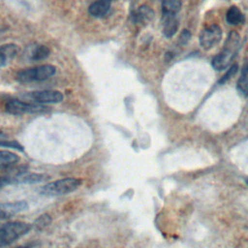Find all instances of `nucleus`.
<instances>
[{
  "label": "nucleus",
  "instance_id": "obj_18",
  "mask_svg": "<svg viewBox=\"0 0 248 248\" xmlns=\"http://www.w3.org/2000/svg\"><path fill=\"white\" fill-rule=\"evenodd\" d=\"M0 146L12 147V148H16V149H18V150L22 151V148H21L19 143H17L16 141L8 140V137L2 132H0Z\"/></svg>",
  "mask_w": 248,
  "mask_h": 248
},
{
  "label": "nucleus",
  "instance_id": "obj_8",
  "mask_svg": "<svg viewBox=\"0 0 248 248\" xmlns=\"http://www.w3.org/2000/svg\"><path fill=\"white\" fill-rule=\"evenodd\" d=\"M39 104H56L63 101L64 96L58 90H42L32 92L29 95Z\"/></svg>",
  "mask_w": 248,
  "mask_h": 248
},
{
  "label": "nucleus",
  "instance_id": "obj_21",
  "mask_svg": "<svg viewBox=\"0 0 248 248\" xmlns=\"http://www.w3.org/2000/svg\"><path fill=\"white\" fill-rule=\"evenodd\" d=\"M11 184H15L14 175H7V176L0 177V189L7 185H11Z\"/></svg>",
  "mask_w": 248,
  "mask_h": 248
},
{
  "label": "nucleus",
  "instance_id": "obj_15",
  "mask_svg": "<svg viewBox=\"0 0 248 248\" xmlns=\"http://www.w3.org/2000/svg\"><path fill=\"white\" fill-rule=\"evenodd\" d=\"M181 5H182L181 0H163V3H162L163 14L175 15L177 12H179Z\"/></svg>",
  "mask_w": 248,
  "mask_h": 248
},
{
  "label": "nucleus",
  "instance_id": "obj_4",
  "mask_svg": "<svg viewBox=\"0 0 248 248\" xmlns=\"http://www.w3.org/2000/svg\"><path fill=\"white\" fill-rule=\"evenodd\" d=\"M56 72V68L49 64H45L33 68H28L19 71L16 74V80L19 82H31V81H42L47 79L53 76Z\"/></svg>",
  "mask_w": 248,
  "mask_h": 248
},
{
  "label": "nucleus",
  "instance_id": "obj_7",
  "mask_svg": "<svg viewBox=\"0 0 248 248\" xmlns=\"http://www.w3.org/2000/svg\"><path fill=\"white\" fill-rule=\"evenodd\" d=\"M26 209H28V203L25 201L2 202L0 203V220L11 218Z\"/></svg>",
  "mask_w": 248,
  "mask_h": 248
},
{
  "label": "nucleus",
  "instance_id": "obj_17",
  "mask_svg": "<svg viewBox=\"0 0 248 248\" xmlns=\"http://www.w3.org/2000/svg\"><path fill=\"white\" fill-rule=\"evenodd\" d=\"M236 88L238 92L243 96L247 97L248 96V76H241L239 79L237 80Z\"/></svg>",
  "mask_w": 248,
  "mask_h": 248
},
{
  "label": "nucleus",
  "instance_id": "obj_20",
  "mask_svg": "<svg viewBox=\"0 0 248 248\" xmlns=\"http://www.w3.org/2000/svg\"><path fill=\"white\" fill-rule=\"evenodd\" d=\"M236 71H237V65H232V66L230 68V70L224 75V77L219 80V83H224L225 81H227L228 79H230L231 77L233 76V75L236 73Z\"/></svg>",
  "mask_w": 248,
  "mask_h": 248
},
{
  "label": "nucleus",
  "instance_id": "obj_9",
  "mask_svg": "<svg viewBox=\"0 0 248 248\" xmlns=\"http://www.w3.org/2000/svg\"><path fill=\"white\" fill-rule=\"evenodd\" d=\"M162 23L164 35L168 38L172 37L178 29V19L174 15L163 14Z\"/></svg>",
  "mask_w": 248,
  "mask_h": 248
},
{
  "label": "nucleus",
  "instance_id": "obj_19",
  "mask_svg": "<svg viewBox=\"0 0 248 248\" xmlns=\"http://www.w3.org/2000/svg\"><path fill=\"white\" fill-rule=\"evenodd\" d=\"M51 222V218L48 214H44L40 216L33 224V227L38 231V230H43L46 226H48Z\"/></svg>",
  "mask_w": 248,
  "mask_h": 248
},
{
  "label": "nucleus",
  "instance_id": "obj_16",
  "mask_svg": "<svg viewBox=\"0 0 248 248\" xmlns=\"http://www.w3.org/2000/svg\"><path fill=\"white\" fill-rule=\"evenodd\" d=\"M50 53V50L47 46L41 45L38 46L34 48L32 54H31V59L32 60H43L45 58H46Z\"/></svg>",
  "mask_w": 248,
  "mask_h": 248
},
{
  "label": "nucleus",
  "instance_id": "obj_5",
  "mask_svg": "<svg viewBox=\"0 0 248 248\" xmlns=\"http://www.w3.org/2000/svg\"><path fill=\"white\" fill-rule=\"evenodd\" d=\"M48 108L40 104H31L19 100H11L6 105V110L15 115H20L24 113H41Z\"/></svg>",
  "mask_w": 248,
  "mask_h": 248
},
{
  "label": "nucleus",
  "instance_id": "obj_3",
  "mask_svg": "<svg viewBox=\"0 0 248 248\" xmlns=\"http://www.w3.org/2000/svg\"><path fill=\"white\" fill-rule=\"evenodd\" d=\"M81 184V179L76 177H65L44 185L40 192L46 196H62L77 190Z\"/></svg>",
  "mask_w": 248,
  "mask_h": 248
},
{
  "label": "nucleus",
  "instance_id": "obj_11",
  "mask_svg": "<svg viewBox=\"0 0 248 248\" xmlns=\"http://www.w3.org/2000/svg\"><path fill=\"white\" fill-rule=\"evenodd\" d=\"M111 0H98L92 3L88 8V13L95 17H101L105 16L110 8Z\"/></svg>",
  "mask_w": 248,
  "mask_h": 248
},
{
  "label": "nucleus",
  "instance_id": "obj_13",
  "mask_svg": "<svg viewBox=\"0 0 248 248\" xmlns=\"http://www.w3.org/2000/svg\"><path fill=\"white\" fill-rule=\"evenodd\" d=\"M153 17H154V12L148 6H145V5L140 6L137 11L136 18L138 21L141 23H147L150 20H152Z\"/></svg>",
  "mask_w": 248,
  "mask_h": 248
},
{
  "label": "nucleus",
  "instance_id": "obj_1",
  "mask_svg": "<svg viewBox=\"0 0 248 248\" xmlns=\"http://www.w3.org/2000/svg\"><path fill=\"white\" fill-rule=\"evenodd\" d=\"M239 41L240 37L238 33L232 30L226 39L223 50L212 59V67L215 70L221 71L229 66V64L232 62V58L235 55L236 49L239 45Z\"/></svg>",
  "mask_w": 248,
  "mask_h": 248
},
{
  "label": "nucleus",
  "instance_id": "obj_6",
  "mask_svg": "<svg viewBox=\"0 0 248 248\" xmlns=\"http://www.w3.org/2000/svg\"><path fill=\"white\" fill-rule=\"evenodd\" d=\"M222 38L221 28L214 24L203 29L200 35V44L204 49H209L216 46Z\"/></svg>",
  "mask_w": 248,
  "mask_h": 248
},
{
  "label": "nucleus",
  "instance_id": "obj_2",
  "mask_svg": "<svg viewBox=\"0 0 248 248\" xmlns=\"http://www.w3.org/2000/svg\"><path fill=\"white\" fill-rule=\"evenodd\" d=\"M32 226L21 221H14L0 226V248L14 243L26 234Z\"/></svg>",
  "mask_w": 248,
  "mask_h": 248
},
{
  "label": "nucleus",
  "instance_id": "obj_24",
  "mask_svg": "<svg viewBox=\"0 0 248 248\" xmlns=\"http://www.w3.org/2000/svg\"><path fill=\"white\" fill-rule=\"evenodd\" d=\"M16 248H31V246L30 245H24V246H18Z\"/></svg>",
  "mask_w": 248,
  "mask_h": 248
},
{
  "label": "nucleus",
  "instance_id": "obj_12",
  "mask_svg": "<svg viewBox=\"0 0 248 248\" xmlns=\"http://www.w3.org/2000/svg\"><path fill=\"white\" fill-rule=\"evenodd\" d=\"M226 19H227L228 23L236 25V24L242 23L244 21V16L242 15V13L240 12V10L237 7L232 6L228 10Z\"/></svg>",
  "mask_w": 248,
  "mask_h": 248
},
{
  "label": "nucleus",
  "instance_id": "obj_22",
  "mask_svg": "<svg viewBox=\"0 0 248 248\" xmlns=\"http://www.w3.org/2000/svg\"><path fill=\"white\" fill-rule=\"evenodd\" d=\"M191 39V33L189 30L185 29L182 31V33L180 34V37H179V44L181 45H186Z\"/></svg>",
  "mask_w": 248,
  "mask_h": 248
},
{
  "label": "nucleus",
  "instance_id": "obj_10",
  "mask_svg": "<svg viewBox=\"0 0 248 248\" xmlns=\"http://www.w3.org/2000/svg\"><path fill=\"white\" fill-rule=\"evenodd\" d=\"M18 48L14 44H7L0 46V68L9 64L16 55Z\"/></svg>",
  "mask_w": 248,
  "mask_h": 248
},
{
  "label": "nucleus",
  "instance_id": "obj_23",
  "mask_svg": "<svg viewBox=\"0 0 248 248\" xmlns=\"http://www.w3.org/2000/svg\"><path fill=\"white\" fill-rule=\"evenodd\" d=\"M242 75L243 76H248V59L244 62L243 67H242Z\"/></svg>",
  "mask_w": 248,
  "mask_h": 248
},
{
  "label": "nucleus",
  "instance_id": "obj_14",
  "mask_svg": "<svg viewBox=\"0 0 248 248\" xmlns=\"http://www.w3.org/2000/svg\"><path fill=\"white\" fill-rule=\"evenodd\" d=\"M19 161V156L8 150H0V167H9Z\"/></svg>",
  "mask_w": 248,
  "mask_h": 248
}]
</instances>
